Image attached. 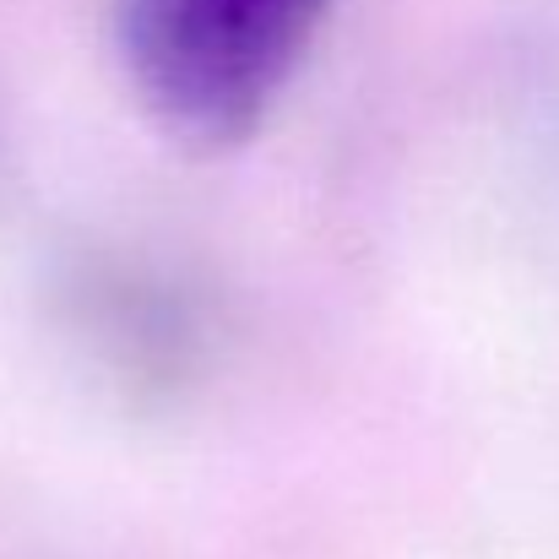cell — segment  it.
Wrapping results in <instances>:
<instances>
[{
	"label": "cell",
	"mask_w": 559,
	"mask_h": 559,
	"mask_svg": "<svg viewBox=\"0 0 559 559\" xmlns=\"http://www.w3.org/2000/svg\"><path fill=\"white\" fill-rule=\"evenodd\" d=\"M321 16L326 0H126L120 44L164 131L228 147L266 120Z\"/></svg>",
	"instance_id": "cell-1"
}]
</instances>
